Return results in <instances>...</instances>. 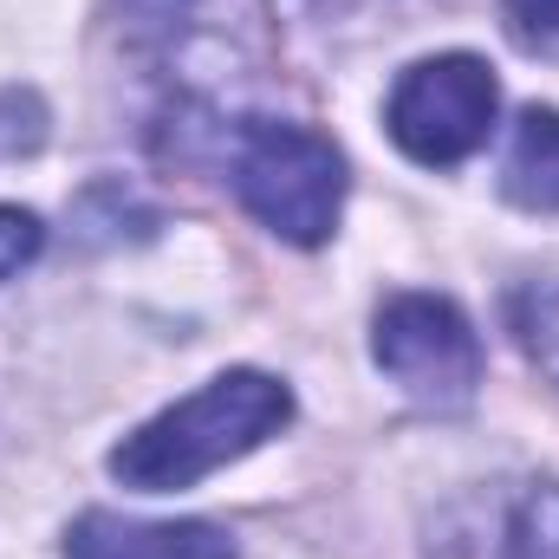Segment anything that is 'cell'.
<instances>
[{
	"instance_id": "cell-8",
	"label": "cell",
	"mask_w": 559,
	"mask_h": 559,
	"mask_svg": "<svg viewBox=\"0 0 559 559\" xmlns=\"http://www.w3.org/2000/svg\"><path fill=\"white\" fill-rule=\"evenodd\" d=\"M514 332H521L527 358L559 384V280H534V286L514 299Z\"/></svg>"
},
{
	"instance_id": "cell-6",
	"label": "cell",
	"mask_w": 559,
	"mask_h": 559,
	"mask_svg": "<svg viewBox=\"0 0 559 559\" xmlns=\"http://www.w3.org/2000/svg\"><path fill=\"white\" fill-rule=\"evenodd\" d=\"M66 559H235V540L209 521H124L92 508L66 527Z\"/></svg>"
},
{
	"instance_id": "cell-1",
	"label": "cell",
	"mask_w": 559,
	"mask_h": 559,
	"mask_svg": "<svg viewBox=\"0 0 559 559\" xmlns=\"http://www.w3.org/2000/svg\"><path fill=\"white\" fill-rule=\"evenodd\" d=\"M293 417V391L267 371H222L195 397L169 404L111 449V475L138 495H176L195 488L202 475L241 462L261 449L280 423Z\"/></svg>"
},
{
	"instance_id": "cell-11",
	"label": "cell",
	"mask_w": 559,
	"mask_h": 559,
	"mask_svg": "<svg viewBox=\"0 0 559 559\" xmlns=\"http://www.w3.org/2000/svg\"><path fill=\"white\" fill-rule=\"evenodd\" d=\"M39 248H46L39 215H33V209H0V280H13Z\"/></svg>"
},
{
	"instance_id": "cell-7",
	"label": "cell",
	"mask_w": 559,
	"mask_h": 559,
	"mask_svg": "<svg viewBox=\"0 0 559 559\" xmlns=\"http://www.w3.org/2000/svg\"><path fill=\"white\" fill-rule=\"evenodd\" d=\"M501 195L514 209L534 215H559V111H521L508 163H501Z\"/></svg>"
},
{
	"instance_id": "cell-2",
	"label": "cell",
	"mask_w": 559,
	"mask_h": 559,
	"mask_svg": "<svg viewBox=\"0 0 559 559\" xmlns=\"http://www.w3.org/2000/svg\"><path fill=\"white\" fill-rule=\"evenodd\" d=\"M235 195L280 241L319 248L345 209V156L332 150V138H319L306 124L248 118L235 131Z\"/></svg>"
},
{
	"instance_id": "cell-4",
	"label": "cell",
	"mask_w": 559,
	"mask_h": 559,
	"mask_svg": "<svg viewBox=\"0 0 559 559\" xmlns=\"http://www.w3.org/2000/svg\"><path fill=\"white\" fill-rule=\"evenodd\" d=\"M495 111H501L495 72L475 52H442V59H417L397 79V92L384 105V124H391L404 156H417L429 169H449V163H462L488 143Z\"/></svg>"
},
{
	"instance_id": "cell-10",
	"label": "cell",
	"mask_w": 559,
	"mask_h": 559,
	"mask_svg": "<svg viewBox=\"0 0 559 559\" xmlns=\"http://www.w3.org/2000/svg\"><path fill=\"white\" fill-rule=\"evenodd\" d=\"M118 13H124L131 39H143V46H169V39L189 26L195 0H118Z\"/></svg>"
},
{
	"instance_id": "cell-5",
	"label": "cell",
	"mask_w": 559,
	"mask_h": 559,
	"mask_svg": "<svg viewBox=\"0 0 559 559\" xmlns=\"http://www.w3.org/2000/svg\"><path fill=\"white\" fill-rule=\"evenodd\" d=\"M423 559H559V481L501 475L449 495L429 521Z\"/></svg>"
},
{
	"instance_id": "cell-3",
	"label": "cell",
	"mask_w": 559,
	"mask_h": 559,
	"mask_svg": "<svg viewBox=\"0 0 559 559\" xmlns=\"http://www.w3.org/2000/svg\"><path fill=\"white\" fill-rule=\"evenodd\" d=\"M371 358L423 411H462L481 391V338L442 293H397L378 306Z\"/></svg>"
},
{
	"instance_id": "cell-9",
	"label": "cell",
	"mask_w": 559,
	"mask_h": 559,
	"mask_svg": "<svg viewBox=\"0 0 559 559\" xmlns=\"http://www.w3.org/2000/svg\"><path fill=\"white\" fill-rule=\"evenodd\" d=\"M508 39L534 59H559V0H501Z\"/></svg>"
}]
</instances>
